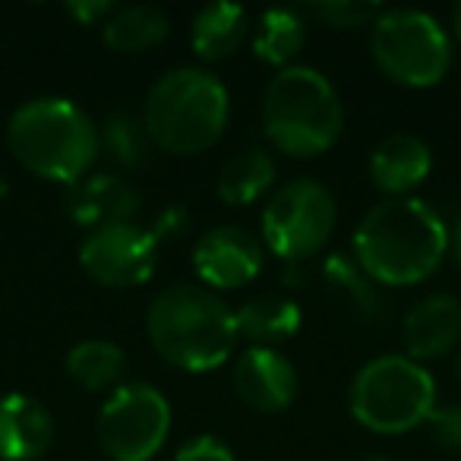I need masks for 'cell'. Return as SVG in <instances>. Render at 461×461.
Returning <instances> with one entry per match:
<instances>
[{"label": "cell", "instance_id": "16", "mask_svg": "<svg viewBox=\"0 0 461 461\" xmlns=\"http://www.w3.org/2000/svg\"><path fill=\"white\" fill-rule=\"evenodd\" d=\"M433 171V152L414 133H392L373 149L370 177L385 196H411Z\"/></svg>", "mask_w": 461, "mask_h": 461}, {"label": "cell", "instance_id": "23", "mask_svg": "<svg viewBox=\"0 0 461 461\" xmlns=\"http://www.w3.org/2000/svg\"><path fill=\"white\" fill-rule=\"evenodd\" d=\"M322 276H326L329 288L339 297H345V303L360 316V320H373V316L383 313V301L376 294V282H370L364 269L357 266L354 257L345 253H332L322 266Z\"/></svg>", "mask_w": 461, "mask_h": 461}, {"label": "cell", "instance_id": "2", "mask_svg": "<svg viewBox=\"0 0 461 461\" xmlns=\"http://www.w3.org/2000/svg\"><path fill=\"white\" fill-rule=\"evenodd\" d=\"M149 341L171 366L218 370L238 345L234 310L205 285L177 282L158 291L146 316Z\"/></svg>", "mask_w": 461, "mask_h": 461}, {"label": "cell", "instance_id": "27", "mask_svg": "<svg viewBox=\"0 0 461 461\" xmlns=\"http://www.w3.org/2000/svg\"><path fill=\"white\" fill-rule=\"evenodd\" d=\"M174 461H238V455L215 436H193L177 448Z\"/></svg>", "mask_w": 461, "mask_h": 461}, {"label": "cell", "instance_id": "7", "mask_svg": "<svg viewBox=\"0 0 461 461\" xmlns=\"http://www.w3.org/2000/svg\"><path fill=\"white\" fill-rule=\"evenodd\" d=\"M370 54L392 83L427 89L446 79L452 67V39L442 23L423 10H383L373 23Z\"/></svg>", "mask_w": 461, "mask_h": 461}, {"label": "cell", "instance_id": "1", "mask_svg": "<svg viewBox=\"0 0 461 461\" xmlns=\"http://www.w3.org/2000/svg\"><path fill=\"white\" fill-rule=\"evenodd\" d=\"M452 230L429 203L389 196L376 203L354 230V259L370 282L389 288L420 285L446 259Z\"/></svg>", "mask_w": 461, "mask_h": 461}, {"label": "cell", "instance_id": "24", "mask_svg": "<svg viewBox=\"0 0 461 461\" xmlns=\"http://www.w3.org/2000/svg\"><path fill=\"white\" fill-rule=\"evenodd\" d=\"M98 133H102L104 155H108L114 165L130 167V171H136V167L146 165L149 149L155 146L152 136H149V130H146V123H142V117L127 114V111L111 114L108 121H104V127H98Z\"/></svg>", "mask_w": 461, "mask_h": 461}, {"label": "cell", "instance_id": "10", "mask_svg": "<svg viewBox=\"0 0 461 461\" xmlns=\"http://www.w3.org/2000/svg\"><path fill=\"white\" fill-rule=\"evenodd\" d=\"M79 266L104 288H140L158 266V238L136 221L102 224L92 228L79 244Z\"/></svg>", "mask_w": 461, "mask_h": 461}, {"label": "cell", "instance_id": "4", "mask_svg": "<svg viewBox=\"0 0 461 461\" xmlns=\"http://www.w3.org/2000/svg\"><path fill=\"white\" fill-rule=\"evenodd\" d=\"M230 117L224 83L205 67H174L149 89L142 123L158 149L199 155L221 140Z\"/></svg>", "mask_w": 461, "mask_h": 461}, {"label": "cell", "instance_id": "14", "mask_svg": "<svg viewBox=\"0 0 461 461\" xmlns=\"http://www.w3.org/2000/svg\"><path fill=\"white\" fill-rule=\"evenodd\" d=\"M408 357L423 364L448 354L461 341V301L452 294H429L408 310L402 326Z\"/></svg>", "mask_w": 461, "mask_h": 461}, {"label": "cell", "instance_id": "20", "mask_svg": "<svg viewBox=\"0 0 461 461\" xmlns=\"http://www.w3.org/2000/svg\"><path fill=\"white\" fill-rule=\"evenodd\" d=\"M167 29L171 23H167L165 10L152 7V4H127V7H114V14L104 20L102 39L111 51L136 54L165 41Z\"/></svg>", "mask_w": 461, "mask_h": 461}, {"label": "cell", "instance_id": "30", "mask_svg": "<svg viewBox=\"0 0 461 461\" xmlns=\"http://www.w3.org/2000/svg\"><path fill=\"white\" fill-rule=\"evenodd\" d=\"M452 32H455V35H458V39H461V4H458V7L452 10Z\"/></svg>", "mask_w": 461, "mask_h": 461}, {"label": "cell", "instance_id": "28", "mask_svg": "<svg viewBox=\"0 0 461 461\" xmlns=\"http://www.w3.org/2000/svg\"><path fill=\"white\" fill-rule=\"evenodd\" d=\"M67 14L83 26H95L98 20H108L114 14V4L111 0H67Z\"/></svg>", "mask_w": 461, "mask_h": 461}, {"label": "cell", "instance_id": "29", "mask_svg": "<svg viewBox=\"0 0 461 461\" xmlns=\"http://www.w3.org/2000/svg\"><path fill=\"white\" fill-rule=\"evenodd\" d=\"M448 250H452L455 266H458V272H461V218H458V224L452 228V244H448Z\"/></svg>", "mask_w": 461, "mask_h": 461}, {"label": "cell", "instance_id": "22", "mask_svg": "<svg viewBox=\"0 0 461 461\" xmlns=\"http://www.w3.org/2000/svg\"><path fill=\"white\" fill-rule=\"evenodd\" d=\"M307 41V20L301 10L272 7L259 16L257 39H253V54L269 67H291V60L301 54Z\"/></svg>", "mask_w": 461, "mask_h": 461}, {"label": "cell", "instance_id": "32", "mask_svg": "<svg viewBox=\"0 0 461 461\" xmlns=\"http://www.w3.org/2000/svg\"><path fill=\"white\" fill-rule=\"evenodd\" d=\"M458 376H461V354H458Z\"/></svg>", "mask_w": 461, "mask_h": 461}, {"label": "cell", "instance_id": "11", "mask_svg": "<svg viewBox=\"0 0 461 461\" xmlns=\"http://www.w3.org/2000/svg\"><path fill=\"white\" fill-rule=\"evenodd\" d=\"M193 269L209 291L244 288L263 272V240L238 224H218L193 247Z\"/></svg>", "mask_w": 461, "mask_h": 461}, {"label": "cell", "instance_id": "18", "mask_svg": "<svg viewBox=\"0 0 461 461\" xmlns=\"http://www.w3.org/2000/svg\"><path fill=\"white\" fill-rule=\"evenodd\" d=\"M247 10L230 0H218V4H205L196 10L190 23V45L203 60H221L240 48L247 39Z\"/></svg>", "mask_w": 461, "mask_h": 461}, {"label": "cell", "instance_id": "13", "mask_svg": "<svg viewBox=\"0 0 461 461\" xmlns=\"http://www.w3.org/2000/svg\"><path fill=\"white\" fill-rule=\"evenodd\" d=\"M64 209L77 224L102 228V224L130 221V215L140 209V193L121 174L92 171L83 180L67 186Z\"/></svg>", "mask_w": 461, "mask_h": 461}, {"label": "cell", "instance_id": "6", "mask_svg": "<svg viewBox=\"0 0 461 461\" xmlns=\"http://www.w3.org/2000/svg\"><path fill=\"white\" fill-rule=\"evenodd\" d=\"M348 404L366 429L398 436L429 420L436 411V383L427 366L408 354H383L357 370Z\"/></svg>", "mask_w": 461, "mask_h": 461}, {"label": "cell", "instance_id": "26", "mask_svg": "<svg viewBox=\"0 0 461 461\" xmlns=\"http://www.w3.org/2000/svg\"><path fill=\"white\" fill-rule=\"evenodd\" d=\"M429 436H433L436 446L461 452V404H446V408H436L427 420Z\"/></svg>", "mask_w": 461, "mask_h": 461}, {"label": "cell", "instance_id": "15", "mask_svg": "<svg viewBox=\"0 0 461 461\" xmlns=\"http://www.w3.org/2000/svg\"><path fill=\"white\" fill-rule=\"evenodd\" d=\"M51 442L54 417L39 398L23 392L0 398V461H35Z\"/></svg>", "mask_w": 461, "mask_h": 461}, {"label": "cell", "instance_id": "21", "mask_svg": "<svg viewBox=\"0 0 461 461\" xmlns=\"http://www.w3.org/2000/svg\"><path fill=\"white\" fill-rule=\"evenodd\" d=\"M123 370H127V354H123L121 345L108 339H86L73 345L70 354H67L70 379L89 392H114L121 385Z\"/></svg>", "mask_w": 461, "mask_h": 461}, {"label": "cell", "instance_id": "12", "mask_svg": "<svg viewBox=\"0 0 461 461\" xmlns=\"http://www.w3.org/2000/svg\"><path fill=\"white\" fill-rule=\"evenodd\" d=\"M234 392L263 414L285 411L297 398V370L278 348H247L234 360Z\"/></svg>", "mask_w": 461, "mask_h": 461}, {"label": "cell", "instance_id": "5", "mask_svg": "<svg viewBox=\"0 0 461 461\" xmlns=\"http://www.w3.org/2000/svg\"><path fill=\"white\" fill-rule=\"evenodd\" d=\"M266 136L294 158H313L335 146L345 127V108L316 67L291 64L272 77L263 95Z\"/></svg>", "mask_w": 461, "mask_h": 461}, {"label": "cell", "instance_id": "3", "mask_svg": "<svg viewBox=\"0 0 461 461\" xmlns=\"http://www.w3.org/2000/svg\"><path fill=\"white\" fill-rule=\"evenodd\" d=\"M7 146L26 171L70 186L92 171L102 152V133L77 102L41 95L10 114Z\"/></svg>", "mask_w": 461, "mask_h": 461}, {"label": "cell", "instance_id": "8", "mask_svg": "<svg viewBox=\"0 0 461 461\" xmlns=\"http://www.w3.org/2000/svg\"><path fill=\"white\" fill-rule=\"evenodd\" d=\"M263 244L285 263H303L329 244L335 230V199L320 180L294 177L269 196L263 209Z\"/></svg>", "mask_w": 461, "mask_h": 461}, {"label": "cell", "instance_id": "19", "mask_svg": "<svg viewBox=\"0 0 461 461\" xmlns=\"http://www.w3.org/2000/svg\"><path fill=\"white\" fill-rule=\"evenodd\" d=\"M276 184V158L266 149H240L221 165L215 190L221 203L250 205Z\"/></svg>", "mask_w": 461, "mask_h": 461}, {"label": "cell", "instance_id": "31", "mask_svg": "<svg viewBox=\"0 0 461 461\" xmlns=\"http://www.w3.org/2000/svg\"><path fill=\"white\" fill-rule=\"evenodd\" d=\"M7 190H10V184H7V174H4V167H0V199L7 196Z\"/></svg>", "mask_w": 461, "mask_h": 461}, {"label": "cell", "instance_id": "9", "mask_svg": "<svg viewBox=\"0 0 461 461\" xmlns=\"http://www.w3.org/2000/svg\"><path fill=\"white\" fill-rule=\"evenodd\" d=\"M98 446L111 461H149L171 433V404L149 383H121L98 411Z\"/></svg>", "mask_w": 461, "mask_h": 461}, {"label": "cell", "instance_id": "17", "mask_svg": "<svg viewBox=\"0 0 461 461\" xmlns=\"http://www.w3.org/2000/svg\"><path fill=\"white\" fill-rule=\"evenodd\" d=\"M234 320H238V335L250 341L253 348H276L294 339L303 313L291 297L257 294L240 303V310H234Z\"/></svg>", "mask_w": 461, "mask_h": 461}, {"label": "cell", "instance_id": "25", "mask_svg": "<svg viewBox=\"0 0 461 461\" xmlns=\"http://www.w3.org/2000/svg\"><path fill=\"white\" fill-rule=\"evenodd\" d=\"M303 14L320 20L322 26H335V29H360V26H373L383 14V4L376 0H316L307 4Z\"/></svg>", "mask_w": 461, "mask_h": 461}]
</instances>
